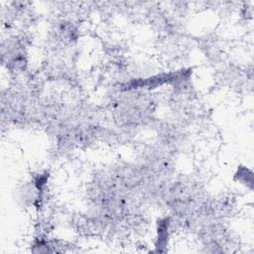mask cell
Listing matches in <instances>:
<instances>
[{
	"label": "cell",
	"instance_id": "1",
	"mask_svg": "<svg viewBox=\"0 0 254 254\" xmlns=\"http://www.w3.org/2000/svg\"><path fill=\"white\" fill-rule=\"evenodd\" d=\"M190 72H179V73H172V74H164L160 76H155L145 80H138L131 82L127 88H143V87H157L159 85H163L165 84L176 83L182 81L184 78H188Z\"/></svg>",
	"mask_w": 254,
	"mask_h": 254
},
{
	"label": "cell",
	"instance_id": "2",
	"mask_svg": "<svg viewBox=\"0 0 254 254\" xmlns=\"http://www.w3.org/2000/svg\"><path fill=\"white\" fill-rule=\"evenodd\" d=\"M168 230H169V219L160 220L158 221V243L157 251H161V247H164L168 240Z\"/></svg>",
	"mask_w": 254,
	"mask_h": 254
},
{
	"label": "cell",
	"instance_id": "3",
	"mask_svg": "<svg viewBox=\"0 0 254 254\" xmlns=\"http://www.w3.org/2000/svg\"><path fill=\"white\" fill-rule=\"evenodd\" d=\"M237 176L240 182L252 185V173L247 168H239Z\"/></svg>",
	"mask_w": 254,
	"mask_h": 254
}]
</instances>
